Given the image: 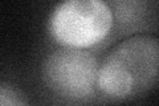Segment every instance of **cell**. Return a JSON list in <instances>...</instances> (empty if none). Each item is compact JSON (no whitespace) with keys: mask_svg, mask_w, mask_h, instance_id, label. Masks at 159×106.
I'll return each mask as SVG.
<instances>
[{"mask_svg":"<svg viewBox=\"0 0 159 106\" xmlns=\"http://www.w3.org/2000/svg\"><path fill=\"white\" fill-rule=\"evenodd\" d=\"M159 86V36L137 33L109 50L99 64L98 94L113 102L138 99Z\"/></svg>","mask_w":159,"mask_h":106,"instance_id":"obj_1","label":"cell"},{"mask_svg":"<svg viewBox=\"0 0 159 106\" xmlns=\"http://www.w3.org/2000/svg\"><path fill=\"white\" fill-rule=\"evenodd\" d=\"M114 11L103 0H66L52 9L48 32L58 47L90 49L109 37Z\"/></svg>","mask_w":159,"mask_h":106,"instance_id":"obj_2","label":"cell"},{"mask_svg":"<svg viewBox=\"0 0 159 106\" xmlns=\"http://www.w3.org/2000/svg\"><path fill=\"white\" fill-rule=\"evenodd\" d=\"M99 64L89 50L58 47L44 58L41 78L58 97L70 102H84L98 93Z\"/></svg>","mask_w":159,"mask_h":106,"instance_id":"obj_3","label":"cell"},{"mask_svg":"<svg viewBox=\"0 0 159 106\" xmlns=\"http://www.w3.org/2000/svg\"><path fill=\"white\" fill-rule=\"evenodd\" d=\"M0 106H29L25 93L11 82L0 85Z\"/></svg>","mask_w":159,"mask_h":106,"instance_id":"obj_4","label":"cell"}]
</instances>
